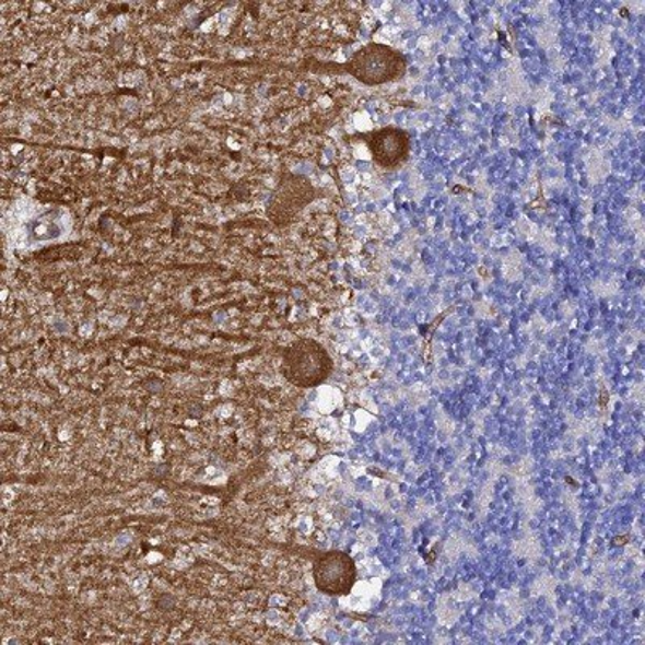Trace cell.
I'll return each mask as SVG.
<instances>
[{
	"label": "cell",
	"mask_w": 645,
	"mask_h": 645,
	"mask_svg": "<svg viewBox=\"0 0 645 645\" xmlns=\"http://www.w3.org/2000/svg\"><path fill=\"white\" fill-rule=\"evenodd\" d=\"M332 370L328 352L312 339L292 344L283 359V373L294 386L315 387L321 385Z\"/></svg>",
	"instance_id": "cell-1"
},
{
	"label": "cell",
	"mask_w": 645,
	"mask_h": 645,
	"mask_svg": "<svg viewBox=\"0 0 645 645\" xmlns=\"http://www.w3.org/2000/svg\"><path fill=\"white\" fill-rule=\"evenodd\" d=\"M349 71L362 83L375 86L402 77L406 62L400 54L394 52L389 47L370 44L352 57Z\"/></svg>",
	"instance_id": "cell-2"
},
{
	"label": "cell",
	"mask_w": 645,
	"mask_h": 645,
	"mask_svg": "<svg viewBox=\"0 0 645 645\" xmlns=\"http://www.w3.org/2000/svg\"><path fill=\"white\" fill-rule=\"evenodd\" d=\"M355 565L341 552L326 553L315 562L314 578L318 589L328 596H344L355 583Z\"/></svg>",
	"instance_id": "cell-3"
},
{
	"label": "cell",
	"mask_w": 645,
	"mask_h": 645,
	"mask_svg": "<svg viewBox=\"0 0 645 645\" xmlns=\"http://www.w3.org/2000/svg\"><path fill=\"white\" fill-rule=\"evenodd\" d=\"M373 161L385 168H394L409 157V136L400 129L387 128L373 132L368 139Z\"/></svg>",
	"instance_id": "cell-4"
},
{
	"label": "cell",
	"mask_w": 645,
	"mask_h": 645,
	"mask_svg": "<svg viewBox=\"0 0 645 645\" xmlns=\"http://www.w3.org/2000/svg\"><path fill=\"white\" fill-rule=\"evenodd\" d=\"M312 200V186L307 183L294 181L291 185H283L281 191L277 194L273 210L277 222L288 223L290 219L304 209L305 203Z\"/></svg>",
	"instance_id": "cell-5"
}]
</instances>
